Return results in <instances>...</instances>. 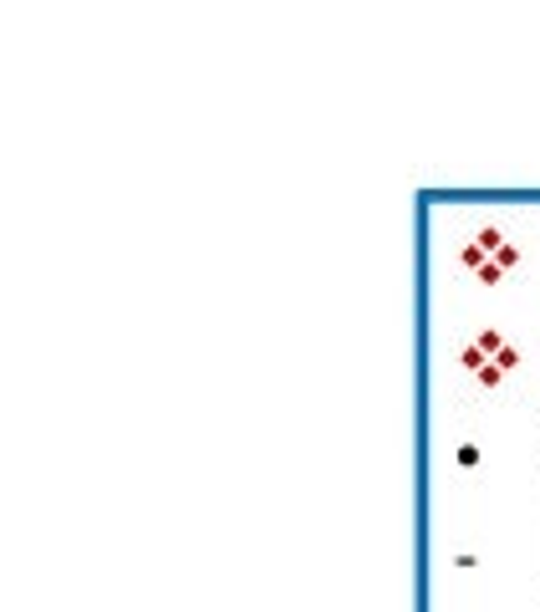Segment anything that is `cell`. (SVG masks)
<instances>
[{
  "instance_id": "obj_2",
  "label": "cell",
  "mask_w": 540,
  "mask_h": 612,
  "mask_svg": "<svg viewBox=\"0 0 540 612\" xmlns=\"http://www.w3.org/2000/svg\"><path fill=\"white\" fill-rule=\"evenodd\" d=\"M459 358H464V368H469V373H479V368H485V352H479V347L475 342H469V347H464V352H459Z\"/></svg>"
},
{
  "instance_id": "obj_1",
  "label": "cell",
  "mask_w": 540,
  "mask_h": 612,
  "mask_svg": "<svg viewBox=\"0 0 540 612\" xmlns=\"http://www.w3.org/2000/svg\"><path fill=\"white\" fill-rule=\"evenodd\" d=\"M475 347L485 352V358H500V352H505V342H500V333H495V327H485V333L475 337Z\"/></svg>"
},
{
  "instance_id": "obj_3",
  "label": "cell",
  "mask_w": 540,
  "mask_h": 612,
  "mask_svg": "<svg viewBox=\"0 0 540 612\" xmlns=\"http://www.w3.org/2000/svg\"><path fill=\"white\" fill-rule=\"evenodd\" d=\"M515 261H520V251H515V245H500V255H495V266H515Z\"/></svg>"
},
{
  "instance_id": "obj_5",
  "label": "cell",
  "mask_w": 540,
  "mask_h": 612,
  "mask_svg": "<svg viewBox=\"0 0 540 612\" xmlns=\"http://www.w3.org/2000/svg\"><path fill=\"white\" fill-rule=\"evenodd\" d=\"M479 281H485V286H495V281H500V266H495V261H485V266H479Z\"/></svg>"
},
{
  "instance_id": "obj_4",
  "label": "cell",
  "mask_w": 540,
  "mask_h": 612,
  "mask_svg": "<svg viewBox=\"0 0 540 612\" xmlns=\"http://www.w3.org/2000/svg\"><path fill=\"white\" fill-rule=\"evenodd\" d=\"M459 465H479V444H459Z\"/></svg>"
},
{
  "instance_id": "obj_6",
  "label": "cell",
  "mask_w": 540,
  "mask_h": 612,
  "mask_svg": "<svg viewBox=\"0 0 540 612\" xmlns=\"http://www.w3.org/2000/svg\"><path fill=\"white\" fill-rule=\"evenodd\" d=\"M495 362H500V373H510L515 362H520V352H515V347H505V352H500V358H495Z\"/></svg>"
}]
</instances>
